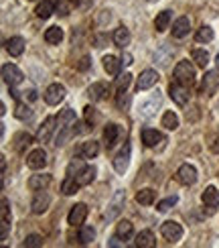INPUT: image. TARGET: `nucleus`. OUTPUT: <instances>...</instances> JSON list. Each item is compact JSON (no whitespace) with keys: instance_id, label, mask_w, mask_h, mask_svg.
<instances>
[{"instance_id":"f257e3e1","label":"nucleus","mask_w":219,"mask_h":248,"mask_svg":"<svg viewBox=\"0 0 219 248\" xmlns=\"http://www.w3.org/2000/svg\"><path fill=\"white\" fill-rule=\"evenodd\" d=\"M173 74H175V81H179L183 86L195 84V67L191 65V61H179Z\"/></svg>"},{"instance_id":"f03ea898","label":"nucleus","mask_w":219,"mask_h":248,"mask_svg":"<svg viewBox=\"0 0 219 248\" xmlns=\"http://www.w3.org/2000/svg\"><path fill=\"white\" fill-rule=\"evenodd\" d=\"M161 234H162L164 240H169V242L175 244V242H179V240L183 238V228H181L179 222L169 220V222H164V224L161 226Z\"/></svg>"},{"instance_id":"7ed1b4c3","label":"nucleus","mask_w":219,"mask_h":248,"mask_svg":"<svg viewBox=\"0 0 219 248\" xmlns=\"http://www.w3.org/2000/svg\"><path fill=\"white\" fill-rule=\"evenodd\" d=\"M169 94H171V98H173V102L176 106H185L187 102H189V86H183V84H179V81H175V84H171L169 86Z\"/></svg>"},{"instance_id":"20e7f679","label":"nucleus","mask_w":219,"mask_h":248,"mask_svg":"<svg viewBox=\"0 0 219 248\" xmlns=\"http://www.w3.org/2000/svg\"><path fill=\"white\" fill-rule=\"evenodd\" d=\"M2 78H4V81L10 86V88H15V86H18L20 81L25 79V76H23V71H20L15 63H6V65H2Z\"/></svg>"},{"instance_id":"39448f33","label":"nucleus","mask_w":219,"mask_h":248,"mask_svg":"<svg viewBox=\"0 0 219 248\" xmlns=\"http://www.w3.org/2000/svg\"><path fill=\"white\" fill-rule=\"evenodd\" d=\"M45 102L49 106H57L59 102H63L65 98V88L61 86V84H51L47 90H45Z\"/></svg>"},{"instance_id":"423d86ee","label":"nucleus","mask_w":219,"mask_h":248,"mask_svg":"<svg viewBox=\"0 0 219 248\" xmlns=\"http://www.w3.org/2000/svg\"><path fill=\"white\" fill-rule=\"evenodd\" d=\"M159 79H161L159 71H154V69H144L142 74H140V78H138V81H136V90H138V92L150 90L152 86H156V81H159Z\"/></svg>"},{"instance_id":"0eeeda50","label":"nucleus","mask_w":219,"mask_h":248,"mask_svg":"<svg viewBox=\"0 0 219 248\" xmlns=\"http://www.w3.org/2000/svg\"><path fill=\"white\" fill-rule=\"evenodd\" d=\"M176 181H179L181 185H193L197 181V169L189 163L181 165L179 171H176Z\"/></svg>"},{"instance_id":"6e6552de","label":"nucleus","mask_w":219,"mask_h":248,"mask_svg":"<svg viewBox=\"0 0 219 248\" xmlns=\"http://www.w3.org/2000/svg\"><path fill=\"white\" fill-rule=\"evenodd\" d=\"M86 218H88V205L86 203H75L71 208L69 216H67V222L71 226H81Z\"/></svg>"},{"instance_id":"1a4fd4ad","label":"nucleus","mask_w":219,"mask_h":248,"mask_svg":"<svg viewBox=\"0 0 219 248\" xmlns=\"http://www.w3.org/2000/svg\"><path fill=\"white\" fill-rule=\"evenodd\" d=\"M49 205H51V195L45 193L43 189H41V191L35 195V198H33V202H30L33 214H43V212H47V210H49Z\"/></svg>"},{"instance_id":"9d476101","label":"nucleus","mask_w":219,"mask_h":248,"mask_svg":"<svg viewBox=\"0 0 219 248\" xmlns=\"http://www.w3.org/2000/svg\"><path fill=\"white\" fill-rule=\"evenodd\" d=\"M27 165H29L30 169H43L45 165H47V153L43 149L30 151L29 157H27Z\"/></svg>"},{"instance_id":"9b49d317","label":"nucleus","mask_w":219,"mask_h":248,"mask_svg":"<svg viewBox=\"0 0 219 248\" xmlns=\"http://www.w3.org/2000/svg\"><path fill=\"white\" fill-rule=\"evenodd\" d=\"M128 165H130V144L126 142L124 149L116 155V159H114V169H116L118 173H124L128 169Z\"/></svg>"},{"instance_id":"f8f14e48","label":"nucleus","mask_w":219,"mask_h":248,"mask_svg":"<svg viewBox=\"0 0 219 248\" xmlns=\"http://www.w3.org/2000/svg\"><path fill=\"white\" fill-rule=\"evenodd\" d=\"M217 86H219V69L207 71L203 81H201V92H205V94H211V92H215Z\"/></svg>"},{"instance_id":"ddd939ff","label":"nucleus","mask_w":219,"mask_h":248,"mask_svg":"<svg viewBox=\"0 0 219 248\" xmlns=\"http://www.w3.org/2000/svg\"><path fill=\"white\" fill-rule=\"evenodd\" d=\"M55 124H57V118H53V116L45 118L43 126H41V128H39V132H37V139H39L41 142H47V140L51 139V134H53V130L57 128Z\"/></svg>"},{"instance_id":"4468645a","label":"nucleus","mask_w":219,"mask_h":248,"mask_svg":"<svg viewBox=\"0 0 219 248\" xmlns=\"http://www.w3.org/2000/svg\"><path fill=\"white\" fill-rule=\"evenodd\" d=\"M108 94H110V86H108V84H102V81H98V84H91V86L88 88V96H89L93 102L108 98Z\"/></svg>"},{"instance_id":"2eb2a0df","label":"nucleus","mask_w":219,"mask_h":248,"mask_svg":"<svg viewBox=\"0 0 219 248\" xmlns=\"http://www.w3.org/2000/svg\"><path fill=\"white\" fill-rule=\"evenodd\" d=\"M189 29H191V20L189 18H187V16L176 18L175 25H173V37L175 39H183V37L189 35Z\"/></svg>"},{"instance_id":"dca6fc26","label":"nucleus","mask_w":219,"mask_h":248,"mask_svg":"<svg viewBox=\"0 0 219 248\" xmlns=\"http://www.w3.org/2000/svg\"><path fill=\"white\" fill-rule=\"evenodd\" d=\"M6 51L13 57H18V55H23V51H25V39L23 37H10L6 41Z\"/></svg>"},{"instance_id":"f3484780","label":"nucleus","mask_w":219,"mask_h":248,"mask_svg":"<svg viewBox=\"0 0 219 248\" xmlns=\"http://www.w3.org/2000/svg\"><path fill=\"white\" fill-rule=\"evenodd\" d=\"M164 137L159 132V130H154V128H144L142 130V142L146 144V147H156L159 142H162Z\"/></svg>"},{"instance_id":"a211bd4d","label":"nucleus","mask_w":219,"mask_h":248,"mask_svg":"<svg viewBox=\"0 0 219 248\" xmlns=\"http://www.w3.org/2000/svg\"><path fill=\"white\" fill-rule=\"evenodd\" d=\"M201 200H203V203L207 205V208H209L211 212L217 208V205H219V191L213 187V185H211V187H207L205 191H203V195H201Z\"/></svg>"},{"instance_id":"6ab92c4d","label":"nucleus","mask_w":219,"mask_h":248,"mask_svg":"<svg viewBox=\"0 0 219 248\" xmlns=\"http://www.w3.org/2000/svg\"><path fill=\"white\" fill-rule=\"evenodd\" d=\"M120 67H122V59L114 57V55L103 57V69H106L108 76H120Z\"/></svg>"},{"instance_id":"aec40b11","label":"nucleus","mask_w":219,"mask_h":248,"mask_svg":"<svg viewBox=\"0 0 219 248\" xmlns=\"http://www.w3.org/2000/svg\"><path fill=\"white\" fill-rule=\"evenodd\" d=\"M136 244L138 248H152L156 242H154V234L150 232V230H142V232H138L136 234Z\"/></svg>"},{"instance_id":"412c9836","label":"nucleus","mask_w":219,"mask_h":248,"mask_svg":"<svg viewBox=\"0 0 219 248\" xmlns=\"http://www.w3.org/2000/svg\"><path fill=\"white\" fill-rule=\"evenodd\" d=\"M159 106H161V96H159V92H156V96H152L148 102H144V104L140 106V114L142 116H152L154 110Z\"/></svg>"},{"instance_id":"4be33fe9","label":"nucleus","mask_w":219,"mask_h":248,"mask_svg":"<svg viewBox=\"0 0 219 248\" xmlns=\"http://www.w3.org/2000/svg\"><path fill=\"white\" fill-rule=\"evenodd\" d=\"M45 41L49 45H59L61 41H63V29L59 27H49L45 31Z\"/></svg>"},{"instance_id":"5701e85b","label":"nucleus","mask_w":219,"mask_h":248,"mask_svg":"<svg viewBox=\"0 0 219 248\" xmlns=\"http://www.w3.org/2000/svg\"><path fill=\"white\" fill-rule=\"evenodd\" d=\"M49 183H51L49 175H33V177L29 179V187L33 191H41V189H45Z\"/></svg>"},{"instance_id":"b1692460","label":"nucleus","mask_w":219,"mask_h":248,"mask_svg":"<svg viewBox=\"0 0 219 248\" xmlns=\"http://www.w3.org/2000/svg\"><path fill=\"white\" fill-rule=\"evenodd\" d=\"M171 25V10H162V13L156 15L154 18V29L159 31V33H162V31H166Z\"/></svg>"},{"instance_id":"393cba45","label":"nucleus","mask_w":219,"mask_h":248,"mask_svg":"<svg viewBox=\"0 0 219 248\" xmlns=\"http://www.w3.org/2000/svg\"><path fill=\"white\" fill-rule=\"evenodd\" d=\"M130 39H132L130 37V31L126 27H118L116 33H114V43H116L118 47H122V49L130 43Z\"/></svg>"},{"instance_id":"a878e982","label":"nucleus","mask_w":219,"mask_h":248,"mask_svg":"<svg viewBox=\"0 0 219 248\" xmlns=\"http://www.w3.org/2000/svg\"><path fill=\"white\" fill-rule=\"evenodd\" d=\"M118 134H120V126H118V124H108V126L103 128V139H106L108 147H114V144H116Z\"/></svg>"},{"instance_id":"bb28decb","label":"nucleus","mask_w":219,"mask_h":248,"mask_svg":"<svg viewBox=\"0 0 219 248\" xmlns=\"http://www.w3.org/2000/svg\"><path fill=\"white\" fill-rule=\"evenodd\" d=\"M35 13H37L39 18H49L51 15L55 13V4L51 2V0H43V2H39V4H37Z\"/></svg>"},{"instance_id":"cd10ccee","label":"nucleus","mask_w":219,"mask_h":248,"mask_svg":"<svg viewBox=\"0 0 219 248\" xmlns=\"http://www.w3.org/2000/svg\"><path fill=\"white\" fill-rule=\"evenodd\" d=\"M154 198H156V191L150 189V187H146V189H140L136 193V202L140 205H152L154 203Z\"/></svg>"},{"instance_id":"c85d7f7f","label":"nucleus","mask_w":219,"mask_h":248,"mask_svg":"<svg viewBox=\"0 0 219 248\" xmlns=\"http://www.w3.org/2000/svg\"><path fill=\"white\" fill-rule=\"evenodd\" d=\"M75 122V112H73L71 108H65L61 114L57 116V124L59 128H65V126H71V124Z\"/></svg>"},{"instance_id":"c756f323","label":"nucleus","mask_w":219,"mask_h":248,"mask_svg":"<svg viewBox=\"0 0 219 248\" xmlns=\"http://www.w3.org/2000/svg\"><path fill=\"white\" fill-rule=\"evenodd\" d=\"M96 167H83V171L79 175H75V179L79 181V185H89L93 179H96Z\"/></svg>"},{"instance_id":"7c9ffc66","label":"nucleus","mask_w":219,"mask_h":248,"mask_svg":"<svg viewBox=\"0 0 219 248\" xmlns=\"http://www.w3.org/2000/svg\"><path fill=\"white\" fill-rule=\"evenodd\" d=\"M81 187V185H79V181L75 179V177H71V175H69V177L63 181V183H61V191H63L65 195H73V193H77V189Z\"/></svg>"},{"instance_id":"2f4dec72","label":"nucleus","mask_w":219,"mask_h":248,"mask_svg":"<svg viewBox=\"0 0 219 248\" xmlns=\"http://www.w3.org/2000/svg\"><path fill=\"white\" fill-rule=\"evenodd\" d=\"M213 37H215L213 29H211V27H207V25H203L199 31H197V35H195L197 43H209V41H213Z\"/></svg>"},{"instance_id":"473e14b6","label":"nucleus","mask_w":219,"mask_h":248,"mask_svg":"<svg viewBox=\"0 0 219 248\" xmlns=\"http://www.w3.org/2000/svg\"><path fill=\"white\" fill-rule=\"evenodd\" d=\"M162 126H164L166 130H175V128H179V116H176L173 110L164 112V116H162Z\"/></svg>"},{"instance_id":"72a5a7b5","label":"nucleus","mask_w":219,"mask_h":248,"mask_svg":"<svg viewBox=\"0 0 219 248\" xmlns=\"http://www.w3.org/2000/svg\"><path fill=\"white\" fill-rule=\"evenodd\" d=\"M191 57H193V61L199 67H207V63H209V53H207L205 49H193V53H191Z\"/></svg>"},{"instance_id":"f704fd0d","label":"nucleus","mask_w":219,"mask_h":248,"mask_svg":"<svg viewBox=\"0 0 219 248\" xmlns=\"http://www.w3.org/2000/svg\"><path fill=\"white\" fill-rule=\"evenodd\" d=\"M132 232H134V228H132V224H130L128 220L118 222V226H116V234L120 236L122 240H128L130 236H132Z\"/></svg>"},{"instance_id":"c9c22d12","label":"nucleus","mask_w":219,"mask_h":248,"mask_svg":"<svg viewBox=\"0 0 219 248\" xmlns=\"http://www.w3.org/2000/svg\"><path fill=\"white\" fill-rule=\"evenodd\" d=\"M77 238L81 244H89V242H93V238H96V230H93L91 226H81Z\"/></svg>"},{"instance_id":"e433bc0d","label":"nucleus","mask_w":219,"mask_h":248,"mask_svg":"<svg viewBox=\"0 0 219 248\" xmlns=\"http://www.w3.org/2000/svg\"><path fill=\"white\" fill-rule=\"evenodd\" d=\"M98 153H100V144L96 140H89L83 144V149H81V155L86 159H93V157H98Z\"/></svg>"},{"instance_id":"4c0bfd02","label":"nucleus","mask_w":219,"mask_h":248,"mask_svg":"<svg viewBox=\"0 0 219 248\" xmlns=\"http://www.w3.org/2000/svg\"><path fill=\"white\" fill-rule=\"evenodd\" d=\"M15 116L18 120H29L30 116H33V110H30V106L25 104V102H18L16 108H15Z\"/></svg>"},{"instance_id":"58836bf2","label":"nucleus","mask_w":219,"mask_h":248,"mask_svg":"<svg viewBox=\"0 0 219 248\" xmlns=\"http://www.w3.org/2000/svg\"><path fill=\"white\" fill-rule=\"evenodd\" d=\"M16 151H23L25 147H29L30 142H33V137L30 134H27V132H20V134H16Z\"/></svg>"},{"instance_id":"ea45409f","label":"nucleus","mask_w":219,"mask_h":248,"mask_svg":"<svg viewBox=\"0 0 219 248\" xmlns=\"http://www.w3.org/2000/svg\"><path fill=\"white\" fill-rule=\"evenodd\" d=\"M23 246L25 248H39V246H43V238H41L39 234H30V236H27V238H25Z\"/></svg>"},{"instance_id":"a19ab883","label":"nucleus","mask_w":219,"mask_h":248,"mask_svg":"<svg viewBox=\"0 0 219 248\" xmlns=\"http://www.w3.org/2000/svg\"><path fill=\"white\" fill-rule=\"evenodd\" d=\"M176 202H179V198H176V195H171V198H166V200L156 203V210H159V212H166V210H171Z\"/></svg>"},{"instance_id":"79ce46f5","label":"nucleus","mask_w":219,"mask_h":248,"mask_svg":"<svg viewBox=\"0 0 219 248\" xmlns=\"http://www.w3.org/2000/svg\"><path fill=\"white\" fill-rule=\"evenodd\" d=\"M83 167H86V165H83L81 161H73L67 167V175H73V177H75V175H79L83 171Z\"/></svg>"},{"instance_id":"37998d69","label":"nucleus","mask_w":219,"mask_h":248,"mask_svg":"<svg viewBox=\"0 0 219 248\" xmlns=\"http://www.w3.org/2000/svg\"><path fill=\"white\" fill-rule=\"evenodd\" d=\"M128 102H130V98H128V94H126V90H118V98H116L118 108H126Z\"/></svg>"},{"instance_id":"c03bdc74","label":"nucleus","mask_w":219,"mask_h":248,"mask_svg":"<svg viewBox=\"0 0 219 248\" xmlns=\"http://www.w3.org/2000/svg\"><path fill=\"white\" fill-rule=\"evenodd\" d=\"M130 81H132V76L130 74H124V76H118L116 86H118V90H126L130 86Z\"/></svg>"},{"instance_id":"a18cd8bd","label":"nucleus","mask_w":219,"mask_h":248,"mask_svg":"<svg viewBox=\"0 0 219 248\" xmlns=\"http://www.w3.org/2000/svg\"><path fill=\"white\" fill-rule=\"evenodd\" d=\"M10 232V222L8 220H0V240H6Z\"/></svg>"},{"instance_id":"49530a36","label":"nucleus","mask_w":219,"mask_h":248,"mask_svg":"<svg viewBox=\"0 0 219 248\" xmlns=\"http://www.w3.org/2000/svg\"><path fill=\"white\" fill-rule=\"evenodd\" d=\"M0 220H8L10 222V208H8V200L2 198V208H0Z\"/></svg>"},{"instance_id":"de8ad7c7","label":"nucleus","mask_w":219,"mask_h":248,"mask_svg":"<svg viewBox=\"0 0 219 248\" xmlns=\"http://www.w3.org/2000/svg\"><path fill=\"white\" fill-rule=\"evenodd\" d=\"M89 67V57H83L81 61H79V65H77V69H81V71H86Z\"/></svg>"},{"instance_id":"09e8293b","label":"nucleus","mask_w":219,"mask_h":248,"mask_svg":"<svg viewBox=\"0 0 219 248\" xmlns=\"http://www.w3.org/2000/svg\"><path fill=\"white\" fill-rule=\"evenodd\" d=\"M108 246H124V242H122V238H120V236L116 234V236H114V238L108 242Z\"/></svg>"},{"instance_id":"8fccbe9b","label":"nucleus","mask_w":219,"mask_h":248,"mask_svg":"<svg viewBox=\"0 0 219 248\" xmlns=\"http://www.w3.org/2000/svg\"><path fill=\"white\" fill-rule=\"evenodd\" d=\"M120 59H122V65H132V55L130 53H124Z\"/></svg>"},{"instance_id":"3c124183","label":"nucleus","mask_w":219,"mask_h":248,"mask_svg":"<svg viewBox=\"0 0 219 248\" xmlns=\"http://www.w3.org/2000/svg\"><path fill=\"white\" fill-rule=\"evenodd\" d=\"M217 67H219V55H217Z\"/></svg>"},{"instance_id":"603ef678","label":"nucleus","mask_w":219,"mask_h":248,"mask_svg":"<svg viewBox=\"0 0 219 248\" xmlns=\"http://www.w3.org/2000/svg\"><path fill=\"white\" fill-rule=\"evenodd\" d=\"M73 2H77V0H73Z\"/></svg>"}]
</instances>
